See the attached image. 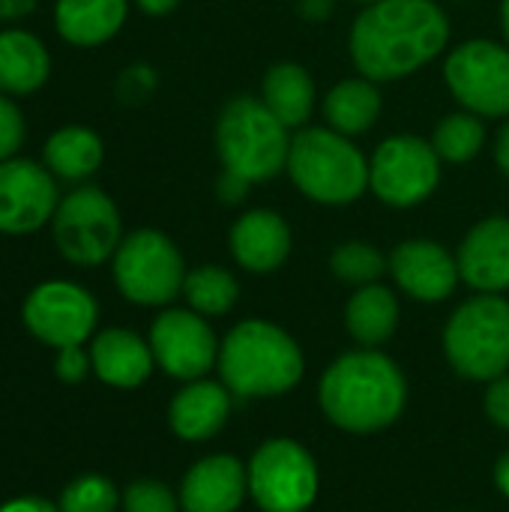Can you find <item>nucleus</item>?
Instances as JSON below:
<instances>
[{"label":"nucleus","mask_w":509,"mask_h":512,"mask_svg":"<svg viewBox=\"0 0 509 512\" xmlns=\"http://www.w3.org/2000/svg\"><path fill=\"white\" fill-rule=\"evenodd\" d=\"M111 273L117 291L129 303L165 309L174 297L183 294L189 270L168 234L156 228H138L120 240L111 258Z\"/></svg>","instance_id":"7"},{"label":"nucleus","mask_w":509,"mask_h":512,"mask_svg":"<svg viewBox=\"0 0 509 512\" xmlns=\"http://www.w3.org/2000/svg\"><path fill=\"white\" fill-rule=\"evenodd\" d=\"M183 512H237L249 498L246 465L231 453L198 459L180 480Z\"/></svg>","instance_id":"16"},{"label":"nucleus","mask_w":509,"mask_h":512,"mask_svg":"<svg viewBox=\"0 0 509 512\" xmlns=\"http://www.w3.org/2000/svg\"><path fill=\"white\" fill-rule=\"evenodd\" d=\"M87 351H90L93 375L114 390H138L141 384H147V378L156 369L150 342L126 327L99 330L90 339Z\"/></svg>","instance_id":"20"},{"label":"nucleus","mask_w":509,"mask_h":512,"mask_svg":"<svg viewBox=\"0 0 509 512\" xmlns=\"http://www.w3.org/2000/svg\"><path fill=\"white\" fill-rule=\"evenodd\" d=\"M120 512H183L180 495L162 480H135L123 489Z\"/></svg>","instance_id":"31"},{"label":"nucleus","mask_w":509,"mask_h":512,"mask_svg":"<svg viewBox=\"0 0 509 512\" xmlns=\"http://www.w3.org/2000/svg\"><path fill=\"white\" fill-rule=\"evenodd\" d=\"M51 72V57L39 36L27 30H0V93H36Z\"/></svg>","instance_id":"23"},{"label":"nucleus","mask_w":509,"mask_h":512,"mask_svg":"<svg viewBox=\"0 0 509 512\" xmlns=\"http://www.w3.org/2000/svg\"><path fill=\"white\" fill-rule=\"evenodd\" d=\"M141 12L147 15H168L180 6V0H135Z\"/></svg>","instance_id":"38"},{"label":"nucleus","mask_w":509,"mask_h":512,"mask_svg":"<svg viewBox=\"0 0 509 512\" xmlns=\"http://www.w3.org/2000/svg\"><path fill=\"white\" fill-rule=\"evenodd\" d=\"M399 318H402L399 300H396L393 288H387L381 282L354 288V294L345 306V327L360 348L387 345L399 330Z\"/></svg>","instance_id":"22"},{"label":"nucleus","mask_w":509,"mask_h":512,"mask_svg":"<svg viewBox=\"0 0 509 512\" xmlns=\"http://www.w3.org/2000/svg\"><path fill=\"white\" fill-rule=\"evenodd\" d=\"M324 417L351 435L390 429L408 405V381L393 357L378 348H357L336 357L318 384Z\"/></svg>","instance_id":"2"},{"label":"nucleus","mask_w":509,"mask_h":512,"mask_svg":"<svg viewBox=\"0 0 509 512\" xmlns=\"http://www.w3.org/2000/svg\"><path fill=\"white\" fill-rule=\"evenodd\" d=\"M495 165L509 180V120L498 129V138H495Z\"/></svg>","instance_id":"37"},{"label":"nucleus","mask_w":509,"mask_h":512,"mask_svg":"<svg viewBox=\"0 0 509 512\" xmlns=\"http://www.w3.org/2000/svg\"><path fill=\"white\" fill-rule=\"evenodd\" d=\"M321 108H324V120L330 129L354 138V135L369 132L378 123V117L384 111V99L372 78L357 75V78H345V81L333 84L327 90Z\"/></svg>","instance_id":"24"},{"label":"nucleus","mask_w":509,"mask_h":512,"mask_svg":"<svg viewBox=\"0 0 509 512\" xmlns=\"http://www.w3.org/2000/svg\"><path fill=\"white\" fill-rule=\"evenodd\" d=\"M231 408L234 396L222 381H186L168 405V426L180 441L201 444L216 438L228 426Z\"/></svg>","instance_id":"18"},{"label":"nucleus","mask_w":509,"mask_h":512,"mask_svg":"<svg viewBox=\"0 0 509 512\" xmlns=\"http://www.w3.org/2000/svg\"><path fill=\"white\" fill-rule=\"evenodd\" d=\"M186 306L204 318H222L228 315L240 300V282L231 270L219 264H201L186 273L183 282Z\"/></svg>","instance_id":"27"},{"label":"nucleus","mask_w":509,"mask_h":512,"mask_svg":"<svg viewBox=\"0 0 509 512\" xmlns=\"http://www.w3.org/2000/svg\"><path fill=\"white\" fill-rule=\"evenodd\" d=\"M249 189H252L249 180H243V177H237V174H231V171L222 168V174H219V180H216V198H219L222 204H228V207L243 204L246 195H249Z\"/></svg>","instance_id":"35"},{"label":"nucleus","mask_w":509,"mask_h":512,"mask_svg":"<svg viewBox=\"0 0 509 512\" xmlns=\"http://www.w3.org/2000/svg\"><path fill=\"white\" fill-rule=\"evenodd\" d=\"M444 354L459 378L495 381L509 372V300L474 294L444 327Z\"/></svg>","instance_id":"6"},{"label":"nucleus","mask_w":509,"mask_h":512,"mask_svg":"<svg viewBox=\"0 0 509 512\" xmlns=\"http://www.w3.org/2000/svg\"><path fill=\"white\" fill-rule=\"evenodd\" d=\"M495 486H498V492L509 501V453H504L495 462Z\"/></svg>","instance_id":"40"},{"label":"nucleus","mask_w":509,"mask_h":512,"mask_svg":"<svg viewBox=\"0 0 509 512\" xmlns=\"http://www.w3.org/2000/svg\"><path fill=\"white\" fill-rule=\"evenodd\" d=\"M21 321L36 342H42L54 351L72 348V345H87L96 336L99 303L78 282L48 279V282H39L24 297Z\"/></svg>","instance_id":"12"},{"label":"nucleus","mask_w":509,"mask_h":512,"mask_svg":"<svg viewBox=\"0 0 509 512\" xmlns=\"http://www.w3.org/2000/svg\"><path fill=\"white\" fill-rule=\"evenodd\" d=\"M129 0H57L54 27L75 48H96L120 33Z\"/></svg>","instance_id":"21"},{"label":"nucleus","mask_w":509,"mask_h":512,"mask_svg":"<svg viewBox=\"0 0 509 512\" xmlns=\"http://www.w3.org/2000/svg\"><path fill=\"white\" fill-rule=\"evenodd\" d=\"M291 228L276 210H246L228 234V249L231 258L246 270V273H273L279 270L288 255H291Z\"/></svg>","instance_id":"19"},{"label":"nucleus","mask_w":509,"mask_h":512,"mask_svg":"<svg viewBox=\"0 0 509 512\" xmlns=\"http://www.w3.org/2000/svg\"><path fill=\"white\" fill-rule=\"evenodd\" d=\"M300 9H303V15H306V18L321 21V18H327V15H330L333 0H303V3H300Z\"/></svg>","instance_id":"39"},{"label":"nucleus","mask_w":509,"mask_h":512,"mask_svg":"<svg viewBox=\"0 0 509 512\" xmlns=\"http://www.w3.org/2000/svg\"><path fill=\"white\" fill-rule=\"evenodd\" d=\"M291 129L261 102V96H234L216 120V150L225 171L255 183L273 180L288 168Z\"/></svg>","instance_id":"5"},{"label":"nucleus","mask_w":509,"mask_h":512,"mask_svg":"<svg viewBox=\"0 0 509 512\" xmlns=\"http://www.w3.org/2000/svg\"><path fill=\"white\" fill-rule=\"evenodd\" d=\"M123 237L120 210L99 186H81L60 198L51 219L54 249L75 267H99L111 261Z\"/></svg>","instance_id":"8"},{"label":"nucleus","mask_w":509,"mask_h":512,"mask_svg":"<svg viewBox=\"0 0 509 512\" xmlns=\"http://www.w3.org/2000/svg\"><path fill=\"white\" fill-rule=\"evenodd\" d=\"M483 405H486V417L492 420V426L509 432V372L489 381Z\"/></svg>","instance_id":"34"},{"label":"nucleus","mask_w":509,"mask_h":512,"mask_svg":"<svg viewBox=\"0 0 509 512\" xmlns=\"http://www.w3.org/2000/svg\"><path fill=\"white\" fill-rule=\"evenodd\" d=\"M249 498L261 512H306L321 486L315 456L294 438L264 441L249 465Z\"/></svg>","instance_id":"9"},{"label":"nucleus","mask_w":509,"mask_h":512,"mask_svg":"<svg viewBox=\"0 0 509 512\" xmlns=\"http://www.w3.org/2000/svg\"><path fill=\"white\" fill-rule=\"evenodd\" d=\"M453 99L477 117H509V48L495 39H468L444 60Z\"/></svg>","instance_id":"11"},{"label":"nucleus","mask_w":509,"mask_h":512,"mask_svg":"<svg viewBox=\"0 0 509 512\" xmlns=\"http://www.w3.org/2000/svg\"><path fill=\"white\" fill-rule=\"evenodd\" d=\"M390 276L417 303H444L462 282L459 258L426 237L405 240L390 252Z\"/></svg>","instance_id":"15"},{"label":"nucleus","mask_w":509,"mask_h":512,"mask_svg":"<svg viewBox=\"0 0 509 512\" xmlns=\"http://www.w3.org/2000/svg\"><path fill=\"white\" fill-rule=\"evenodd\" d=\"M60 204L54 174L33 159L0 162V234H33L54 219Z\"/></svg>","instance_id":"14"},{"label":"nucleus","mask_w":509,"mask_h":512,"mask_svg":"<svg viewBox=\"0 0 509 512\" xmlns=\"http://www.w3.org/2000/svg\"><path fill=\"white\" fill-rule=\"evenodd\" d=\"M123 492L102 474H81L57 495L60 512H120Z\"/></svg>","instance_id":"30"},{"label":"nucleus","mask_w":509,"mask_h":512,"mask_svg":"<svg viewBox=\"0 0 509 512\" xmlns=\"http://www.w3.org/2000/svg\"><path fill=\"white\" fill-rule=\"evenodd\" d=\"M258 96L288 129H303L315 111V81L306 66L291 60L267 69Z\"/></svg>","instance_id":"25"},{"label":"nucleus","mask_w":509,"mask_h":512,"mask_svg":"<svg viewBox=\"0 0 509 512\" xmlns=\"http://www.w3.org/2000/svg\"><path fill=\"white\" fill-rule=\"evenodd\" d=\"M21 144H24V117L18 105L6 93H0V162L12 159Z\"/></svg>","instance_id":"32"},{"label":"nucleus","mask_w":509,"mask_h":512,"mask_svg":"<svg viewBox=\"0 0 509 512\" xmlns=\"http://www.w3.org/2000/svg\"><path fill=\"white\" fill-rule=\"evenodd\" d=\"M219 381L237 399H276L303 381L306 357L297 339L273 321L246 318L219 345Z\"/></svg>","instance_id":"3"},{"label":"nucleus","mask_w":509,"mask_h":512,"mask_svg":"<svg viewBox=\"0 0 509 512\" xmlns=\"http://www.w3.org/2000/svg\"><path fill=\"white\" fill-rule=\"evenodd\" d=\"M285 171L303 198L324 207H345L369 192V159L330 126L297 129Z\"/></svg>","instance_id":"4"},{"label":"nucleus","mask_w":509,"mask_h":512,"mask_svg":"<svg viewBox=\"0 0 509 512\" xmlns=\"http://www.w3.org/2000/svg\"><path fill=\"white\" fill-rule=\"evenodd\" d=\"M429 141H432L435 153L441 156V162L465 165V162L477 159V153L483 150V144H486V123H483V117H477V114L462 108V111L447 114L435 126Z\"/></svg>","instance_id":"28"},{"label":"nucleus","mask_w":509,"mask_h":512,"mask_svg":"<svg viewBox=\"0 0 509 512\" xmlns=\"http://www.w3.org/2000/svg\"><path fill=\"white\" fill-rule=\"evenodd\" d=\"M501 33H504V45L509 48V0H501Z\"/></svg>","instance_id":"41"},{"label":"nucleus","mask_w":509,"mask_h":512,"mask_svg":"<svg viewBox=\"0 0 509 512\" xmlns=\"http://www.w3.org/2000/svg\"><path fill=\"white\" fill-rule=\"evenodd\" d=\"M330 273L345 285L363 288L381 282V276L390 273V258L366 240H348L330 252Z\"/></svg>","instance_id":"29"},{"label":"nucleus","mask_w":509,"mask_h":512,"mask_svg":"<svg viewBox=\"0 0 509 512\" xmlns=\"http://www.w3.org/2000/svg\"><path fill=\"white\" fill-rule=\"evenodd\" d=\"M351 3H363V6H369V3H378V0H351Z\"/></svg>","instance_id":"42"},{"label":"nucleus","mask_w":509,"mask_h":512,"mask_svg":"<svg viewBox=\"0 0 509 512\" xmlns=\"http://www.w3.org/2000/svg\"><path fill=\"white\" fill-rule=\"evenodd\" d=\"M42 159L54 177L78 183V180H87L90 174H96V168L105 159V144L87 126H63L48 135Z\"/></svg>","instance_id":"26"},{"label":"nucleus","mask_w":509,"mask_h":512,"mask_svg":"<svg viewBox=\"0 0 509 512\" xmlns=\"http://www.w3.org/2000/svg\"><path fill=\"white\" fill-rule=\"evenodd\" d=\"M441 156L420 135H390L369 159V192L396 210L429 201L441 183Z\"/></svg>","instance_id":"10"},{"label":"nucleus","mask_w":509,"mask_h":512,"mask_svg":"<svg viewBox=\"0 0 509 512\" xmlns=\"http://www.w3.org/2000/svg\"><path fill=\"white\" fill-rule=\"evenodd\" d=\"M462 282L477 294H507L509 291V219L489 216L477 222L459 252Z\"/></svg>","instance_id":"17"},{"label":"nucleus","mask_w":509,"mask_h":512,"mask_svg":"<svg viewBox=\"0 0 509 512\" xmlns=\"http://www.w3.org/2000/svg\"><path fill=\"white\" fill-rule=\"evenodd\" d=\"M0 512H60V510H57V501H45V498H36V495H21V498H12V501L0 504Z\"/></svg>","instance_id":"36"},{"label":"nucleus","mask_w":509,"mask_h":512,"mask_svg":"<svg viewBox=\"0 0 509 512\" xmlns=\"http://www.w3.org/2000/svg\"><path fill=\"white\" fill-rule=\"evenodd\" d=\"M150 351L156 369H162L174 381H198L207 378L219 363V339L204 315L186 309L165 306L150 324Z\"/></svg>","instance_id":"13"},{"label":"nucleus","mask_w":509,"mask_h":512,"mask_svg":"<svg viewBox=\"0 0 509 512\" xmlns=\"http://www.w3.org/2000/svg\"><path fill=\"white\" fill-rule=\"evenodd\" d=\"M450 45V18L435 0H378L354 18V69L375 84L402 81Z\"/></svg>","instance_id":"1"},{"label":"nucleus","mask_w":509,"mask_h":512,"mask_svg":"<svg viewBox=\"0 0 509 512\" xmlns=\"http://www.w3.org/2000/svg\"><path fill=\"white\" fill-rule=\"evenodd\" d=\"M87 375H93V363H90V351L84 345L54 351V378L57 381L81 384V381H87Z\"/></svg>","instance_id":"33"}]
</instances>
